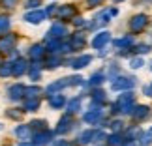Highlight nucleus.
Wrapping results in <instances>:
<instances>
[{
  "mask_svg": "<svg viewBox=\"0 0 152 146\" xmlns=\"http://www.w3.org/2000/svg\"><path fill=\"white\" fill-rule=\"evenodd\" d=\"M36 94H38V88H34V86L26 90V97H36Z\"/></svg>",
  "mask_w": 152,
  "mask_h": 146,
  "instance_id": "dca6fc26",
  "label": "nucleus"
},
{
  "mask_svg": "<svg viewBox=\"0 0 152 146\" xmlns=\"http://www.w3.org/2000/svg\"><path fill=\"white\" fill-rule=\"evenodd\" d=\"M148 25V17L147 15H135L133 19L130 21V28H132V32H141L145 30Z\"/></svg>",
  "mask_w": 152,
  "mask_h": 146,
  "instance_id": "f257e3e1",
  "label": "nucleus"
},
{
  "mask_svg": "<svg viewBox=\"0 0 152 146\" xmlns=\"http://www.w3.org/2000/svg\"><path fill=\"white\" fill-rule=\"evenodd\" d=\"M55 146H69V144H68V142H56Z\"/></svg>",
  "mask_w": 152,
  "mask_h": 146,
  "instance_id": "412c9836",
  "label": "nucleus"
},
{
  "mask_svg": "<svg viewBox=\"0 0 152 146\" xmlns=\"http://www.w3.org/2000/svg\"><path fill=\"white\" fill-rule=\"evenodd\" d=\"M88 62H90V56L85 54V56H81V58H77V60L73 62V68H77V69H79V68H85Z\"/></svg>",
  "mask_w": 152,
  "mask_h": 146,
  "instance_id": "423d86ee",
  "label": "nucleus"
},
{
  "mask_svg": "<svg viewBox=\"0 0 152 146\" xmlns=\"http://www.w3.org/2000/svg\"><path fill=\"white\" fill-rule=\"evenodd\" d=\"M143 66V60H141V58H135V60H132V68H141Z\"/></svg>",
  "mask_w": 152,
  "mask_h": 146,
  "instance_id": "f3484780",
  "label": "nucleus"
},
{
  "mask_svg": "<svg viewBox=\"0 0 152 146\" xmlns=\"http://www.w3.org/2000/svg\"><path fill=\"white\" fill-rule=\"evenodd\" d=\"M79 103H81V101H79V99H73V101H72V103H69V113H75V109H77V107H79Z\"/></svg>",
  "mask_w": 152,
  "mask_h": 146,
  "instance_id": "2eb2a0df",
  "label": "nucleus"
},
{
  "mask_svg": "<svg viewBox=\"0 0 152 146\" xmlns=\"http://www.w3.org/2000/svg\"><path fill=\"white\" fill-rule=\"evenodd\" d=\"M130 86H133V81H130V79H120V83H113V88H115V90L130 88Z\"/></svg>",
  "mask_w": 152,
  "mask_h": 146,
  "instance_id": "39448f33",
  "label": "nucleus"
},
{
  "mask_svg": "<svg viewBox=\"0 0 152 146\" xmlns=\"http://www.w3.org/2000/svg\"><path fill=\"white\" fill-rule=\"evenodd\" d=\"M43 17H45L43 11H34V13H28V15H26V21H28V23H34V25H38V23L43 21Z\"/></svg>",
  "mask_w": 152,
  "mask_h": 146,
  "instance_id": "7ed1b4c3",
  "label": "nucleus"
},
{
  "mask_svg": "<svg viewBox=\"0 0 152 146\" xmlns=\"http://www.w3.org/2000/svg\"><path fill=\"white\" fill-rule=\"evenodd\" d=\"M49 103H51V107H55V109H60L62 105L66 103V99H64V96H51Z\"/></svg>",
  "mask_w": 152,
  "mask_h": 146,
  "instance_id": "20e7f679",
  "label": "nucleus"
},
{
  "mask_svg": "<svg viewBox=\"0 0 152 146\" xmlns=\"http://www.w3.org/2000/svg\"><path fill=\"white\" fill-rule=\"evenodd\" d=\"M42 51H43V49H42V45H36V47H32V52H30V54H32V56H38V58H39V56L43 54Z\"/></svg>",
  "mask_w": 152,
  "mask_h": 146,
  "instance_id": "9d476101",
  "label": "nucleus"
},
{
  "mask_svg": "<svg viewBox=\"0 0 152 146\" xmlns=\"http://www.w3.org/2000/svg\"><path fill=\"white\" fill-rule=\"evenodd\" d=\"M109 39H111V36H109V34H107V32H102V34H98V36L94 38V41H92V45H94L96 49H100V47H103V45L109 41Z\"/></svg>",
  "mask_w": 152,
  "mask_h": 146,
  "instance_id": "f03ea898",
  "label": "nucleus"
},
{
  "mask_svg": "<svg viewBox=\"0 0 152 146\" xmlns=\"http://www.w3.org/2000/svg\"><path fill=\"white\" fill-rule=\"evenodd\" d=\"M47 139H49V131H45L43 135H39V137H38V141H36V142H38V144H45V142H47Z\"/></svg>",
  "mask_w": 152,
  "mask_h": 146,
  "instance_id": "f8f14e48",
  "label": "nucleus"
},
{
  "mask_svg": "<svg viewBox=\"0 0 152 146\" xmlns=\"http://www.w3.org/2000/svg\"><path fill=\"white\" fill-rule=\"evenodd\" d=\"M60 15H73V8H62Z\"/></svg>",
  "mask_w": 152,
  "mask_h": 146,
  "instance_id": "6ab92c4d",
  "label": "nucleus"
},
{
  "mask_svg": "<svg viewBox=\"0 0 152 146\" xmlns=\"http://www.w3.org/2000/svg\"><path fill=\"white\" fill-rule=\"evenodd\" d=\"M132 41L133 39L128 36V38H122V39H118V41H116V45H132Z\"/></svg>",
  "mask_w": 152,
  "mask_h": 146,
  "instance_id": "4468645a",
  "label": "nucleus"
},
{
  "mask_svg": "<svg viewBox=\"0 0 152 146\" xmlns=\"http://www.w3.org/2000/svg\"><path fill=\"white\" fill-rule=\"evenodd\" d=\"M21 94H23V88H21L19 84L13 86V88H10V97H11V99H19Z\"/></svg>",
  "mask_w": 152,
  "mask_h": 146,
  "instance_id": "1a4fd4ad",
  "label": "nucleus"
},
{
  "mask_svg": "<svg viewBox=\"0 0 152 146\" xmlns=\"http://www.w3.org/2000/svg\"><path fill=\"white\" fill-rule=\"evenodd\" d=\"M17 135H19V137H26L28 129H26V127H19V129H17Z\"/></svg>",
  "mask_w": 152,
  "mask_h": 146,
  "instance_id": "a211bd4d",
  "label": "nucleus"
},
{
  "mask_svg": "<svg viewBox=\"0 0 152 146\" xmlns=\"http://www.w3.org/2000/svg\"><path fill=\"white\" fill-rule=\"evenodd\" d=\"M8 26H10V21L6 19V17H0V30L4 32V30H6V28H8Z\"/></svg>",
  "mask_w": 152,
  "mask_h": 146,
  "instance_id": "ddd939ff",
  "label": "nucleus"
},
{
  "mask_svg": "<svg viewBox=\"0 0 152 146\" xmlns=\"http://www.w3.org/2000/svg\"><path fill=\"white\" fill-rule=\"evenodd\" d=\"M85 45V38L83 36H73V39H72V49H79V47H83Z\"/></svg>",
  "mask_w": 152,
  "mask_h": 146,
  "instance_id": "0eeeda50",
  "label": "nucleus"
},
{
  "mask_svg": "<svg viewBox=\"0 0 152 146\" xmlns=\"http://www.w3.org/2000/svg\"><path fill=\"white\" fill-rule=\"evenodd\" d=\"M38 107H39V101H38V99H32V101H28V103H26V109H28V110L38 109Z\"/></svg>",
  "mask_w": 152,
  "mask_h": 146,
  "instance_id": "9b49d317",
  "label": "nucleus"
},
{
  "mask_svg": "<svg viewBox=\"0 0 152 146\" xmlns=\"http://www.w3.org/2000/svg\"><path fill=\"white\" fill-rule=\"evenodd\" d=\"M145 94H147V96H152V84L145 86Z\"/></svg>",
  "mask_w": 152,
  "mask_h": 146,
  "instance_id": "aec40b11",
  "label": "nucleus"
},
{
  "mask_svg": "<svg viewBox=\"0 0 152 146\" xmlns=\"http://www.w3.org/2000/svg\"><path fill=\"white\" fill-rule=\"evenodd\" d=\"M90 4H98V2H102V0H88Z\"/></svg>",
  "mask_w": 152,
  "mask_h": 146,
  "instance_id": "4be33fe9",
  "label": "nucleus"
},
{
  "mask_svg": "<svg viewBox=\"0 0 152 146\" xmlns=\"http://www.w3.org/2000/svg\"><path fill=\"white\" fill-rule=\"evenodd\" d=\"M25 71H26V64L23 62V60H19V62L15 64V68H13V73L15 75H23Z\"/></svg>",
  "mask_w": 152,
  "mask_h": 146,
  "instance_id": "6e6552de",
  "label": "nucleus"
}]
</instances>
